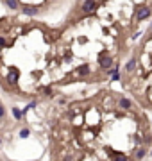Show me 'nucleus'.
I'll list each match as a JSON object with an SVG mask.
<instances>
[{
  "instance_id": "9b49d317",
  "label": "nucleus",
  "mask_w": 152,
  "mask_h": 161,
  "mask_svg": "<svg viewBox=\"0 0 152 161\" xmlns=\"http://www.w3.org/2000/svg\"><path fill=\"white\" fill-rule=\"evenodd\" d=\"M79 73H81V75H90V68L88 66H81V68H79Z\"/></svg>"
},
{
  "instance_id": "f8f14e48",
  "label": "nucleus",
  "mask_w": 152,
  "mask_h": 161,
  "mask_svg": "<svg viewBox=\"0 0 152 161\" xmlns=\"http://www.w3.org/2000/svg\"><path fill=\"white\" fill-rule=\"evenodd\" d=\"M29 134H31V131H29V129H22V131H20V138H27Z\"/></svg>"
},
{
  "instance_id": "6e6552de",
  "label": "nucleus",
  "mask_w": 152,
  "mask_h": 161,
  "mask_svg": "<svg viewBox=\"0 0 152 161\" xmlns=\"http://www.w3.org/2000/svg\"><path fill=\"white\" fill-rule=\"evenodd\" d=\"M13 116H15L16 120H22V116H23L22 109H18V107H13Z\"/></svg>"
},
{
  "instance_id": "423d86ee",
  "label": "nucleus",
  "mask_w": 152,
  "mask_h": 161,
  "mask_svg": "<svg viewBox=\"0 0 152 161\" xmlns=\"http://www.w3.org/2000/svg\"><path fill=\"white\" fill-rule=\"evenodd\" d=\"M145 154H147V150H145V147H140V149H136L134 150V158L140 161V159H143L145 158Z\"/></svg>"
},
{
  "instance_id": "39448f33",
  "label": "nucleus",
  "mask_w": 152,
  "mask_h": 161,
  "mask_svg": "<svg viewBox=\"0 0 152 161\" xmlns=\"http://www.w3.org/2000/svg\"><path fill=\"white\" fill-rule=\"evenodd\" d=\"M18 77H20V73H18V70L15 68V66H11L9 68V75H7V80L11 84H16V80H18Z\"/></svg>"
},
{
  "instance_id": "7ed1b4c3",
  "label": "nucleus",
  "mask_w": 152,
  "mask_h": 161,
  "mask_svg": "<svg viewBox=\"0 0 152 161\" xmlns=\"http://www.w3.org/2000/svg\"><path fill=\"white\" fill-rule=\"evenodd\" d=\"M98 7V4L97 2H91V0H88V2H82L81 4V9L84 11V13H91V11H95Z\"/></svg>"
},
{
  "instance_id": "dca6fc26",
  "label": "nucleus",
  "mask_w": 152,
  "mask_h": 161,
  "mask_svg": "<svg viewBox=\"0 0 152 161\" xmlns=\"http://www.w3.org/2000/svg\"><path fill=\"white\" fill-rule=\"evenodd\" d=\"M150 32H152V25H150Z\"/></svg>"
},
{
  "instance_id": "f257e3e1",
  "label": "nucleus",
  "mask_w": 152,
  "mask_h": 161,
  "mask_svg": "<svg viewBox=\"0 0 152 161\" xmlns=\"http://www.w3.org/2000/svg\"><path fill=\"white\" fill-rule=\"evenodd\" d=\"M150 13H152L150 7H140V9H136L134 18L138 20V22H141V20H145V18H149V16H150Z\"/></svg>"
},
{
  "instance_id": "4468645a",
  "label": "nucleus",
  "mask_w": 152,
  "mask_h": 161,
  "mask_svg": "<svg viewBox=\"0 0 152 161\" xmlns=\"http://www.w3.org/2000/svg\"><path fill=\"white\" fill-rule=\"evenodd\" d=\"M43 91H45V95H48V97H52V95H54V91H52V88H45Z\"/></svg>"
},
{
  "instance_id": "f3484780",
  "label": "nucleus",
  "mask_w": 152,
  "mask_h": 161,
  "mask_svg": "<svg viewBox=\"0 0 152 161\" xmlns=\"http://www.w3.org/2000/svg\"><path fill=\"white\" fill-rule=\"evenodd\" d=\"M150 154H152V152H150Z\"/></svg>"
},
{
  "instance_id": "9d476101",
  "label": "nucleus",
  "mask_w": 152,
  "mask_h": 161,
  "mask_svg": "<svg viewBox=\"0 0 152 161\" xmlns=\"http://www.w3.org/2000/svg\"><path fill=\"white\" fill-rule=\"evenodd\" d=\"M113 159L115 161H127V158H125L123 154H113Z\"/></svg>"
},
{
  "instance_id": "ddd939ff",
  "label": "nucleus",
  "mask_w": 152,
  "mask_h": 161,
  "mask_svg": "<svg viewBox=\"0 0 152 161\" xmlns=\"http://www.w3.org/2000/svg\"><path fill=\"white\" fill-rule=\"evenodd\" d=\"M134 66H136V59H131L129 65H127V70H129V72H131V70H134Z\"/></svg>"
},
{
  "instance_id": "f03ea898",
  "label": "nucleus",
  "mask_w": 152,
  "mask_h": 161,
  "mask_svg": "<svg viewBox=\"0 0 152 161\" xmlns=\"http://www.w3.org/2000/svg\"><path fill=\"white\" fill-rule=\"evenodd\" d=\"M98 61H100V66L104 70H111V68H113V57H111V56H98Z\"/></svg>"
},
{
  "instance_id": "20e7f679",
  "label": "nucleus",
  "mask_w": 152,
  "mask_h": 161,
  "mask_svg": "<svg viewBox=\"0 0 152 161\" xmlns=\"http://www.w3.org/2000/svg\"><path fill=\"white\" fill-rule=\"evenodd\" d=\"M22 11H23V15H29V16L38 15V7H36V5H29V4H23Z\"/></svg>"
},
{
  "instance_id": "2eb2a0df",
  "label": "nucleus",
  "mask_w": 152,
  "mask_h": 161,
  "mask_svg": "<svg viewBox=\"0 0 152 161\" xmlns=\"http://www.w3.org/2000/svg\"><path fill=\"white\" fill-rule=\"evenodd\" d=\"M4 115H5V109H4V106L0 104V116H4Z\"/></svg>"
},
{
  "instance_id": "0eeeda50",
  "label": "nucleus",
  "mask_w": 152,
  "mask_h": 161,
  "mask_svg": "<svg viewBox=\"0 0 152 161\" xmlns=\"http://www.w3.org/2000/svg\"><path fill=\"white\" fill-rule=\"evenodd\" d=\"M5 5H7V7H11V9L22 7V4H20V2H15V0H7V2H5Z\"/></svg>"
},
{
  "instance_id": "1a4fd4ad",
  "label": "nucleus",
  "mask_w": 152,
  "mask_h": 161,
  "mask_svg": "<svg viewBox=\"0 0 152 161\" xmlns=\"http://www.w3.org/2000/svg\"><path fill=\"white\" fill-rule=\"evenodd\" d=\"M131 106H133V104H131V100H127V98H122L120 100V107H122V109H129Z\"/></svg>"
}]
</instances>
